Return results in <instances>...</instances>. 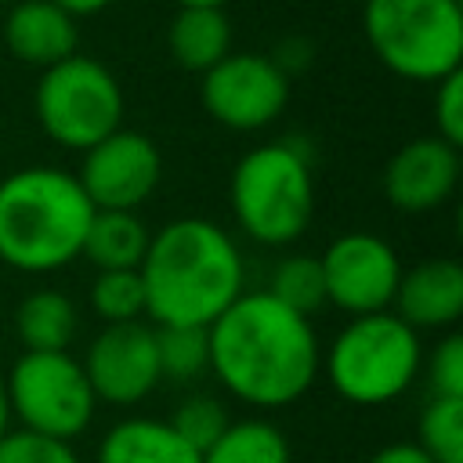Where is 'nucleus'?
<instances>
[{"label": "nucleus", "instance_id": "25", "mask_svg": "<svg viewBox=\"0 0 463 463\" xmlns=\"http://www.w3.org/2000/svg\"><path fill=\"white\" fill-rule=\"evenodd\" d=\"M170 427H174V434L184 441V445H192L199 456L228 430V412H224V405L213 398V394H188L177 409H174V416L166 420Z\"/></svg>", "mask_w": 463, "mask_h": 463}, {"label": "nucleus", "instance_id": "15", "mask_svg": "<svg viewBox=\"0 0 463 463\" xmlns=\"http://www.w3.org/2000/svg\"><path fill=\"white\" fill-rule=\"evenodd\" d=\"M7 51L36 69H51L76 54V18L51 0H14L4 14Z\"/></svg>", "mask_w": 463, "mask_h": 463}, {"label": "nucleus", "instance_id": "16", "mask_svg": "<svg viewBox=\"0 0 463 463\" xmlns=\"http://www.w3.org/2000/svg\"><path fill=\"white\" fill-rule=\"evenodd\" d=\"M98 463H203V456L184 445L166 420L130 416L109 427L98 445Z\"/></svg>", "mask_w": 463, "mask_h": 463}, {"label": "nucleus", "instance_id": "13", "mask_svg": "<svg viewBox=\"0 0 463 463\" xmlns=\"http://www.w3.org/2000/svg\"><path fill=\"white\" fill-rule=\"evenodd\" d=\"M459 184V148L438 134L412 137L402 145L383 170V192L402 213L438 210Z\"/></svg>", "mask_w": 463, "mask_h": 463}, {"label": "nucleus", "instance_id": "32", "mask_svg": "<svg viewBox=\"0 0 463 463\" xmlns=\"http://www.w3.org/2000/svg\"><path fill=\"white\" fill-rule=\"evenodd\" d=\"M228 0H177V7H224Z\"/></svg>", "mask_w": 463, "mask_h": 463}, {"label": "nucleus", "instance_id": "21", "mask_svg": "<svg viewBox=\"0 0 463 463\" xmlns=\"http://www.w3.org/2000/svg\"><path fill=\"white\" fill-rule=\"evenodd\" d=\"M156 354L159 376L174 383H188L210 369V340L199 326H156Z\"/></svg>", "mask_w": 463, "mask_h": 463}, {"label": "nucleus", "instance_id": "18", "mask_svg": "<svg viewBox=\"0 0 463 463\" xmlns=\"http://www.w3.org/2000/svg\"><path fill=\"white\" fill-rule=\"evenodd\" d=\"M152 232L134 210H94L83 239V253L98 271H123L141 268Z\"/></svg>", "mask_w": 463, "mask_h": 463}, {"label": "nucleus", "instance_id": "2", "mask_svg": "<svg viewBox=\"0 0 463 463\" xmlns=\"http://www.w3.org/2000/svg\"><path fill=\"white\" fill-rule=\"evenodd\" d=\"M145 315L156 326L206 329L242 293V253L232 235L203 217L163 224L141 257Z\"/></svg>", "mask_w": 463, "mask_h": 463}, {"label": "nucleus", "instance_id": "26", "mask_svg": "<svg viewBox=\"0 0 463 463\" xmlns=\"http://www.w3.org/2000/svg\"><path fill=\"white\" fill-rule=\"evenodd\" d=\"M0 463H80V456L61 438H47L18 427L0 438Z\"/></svg>", "mask_w": 463, "mask_h": 463}, {"label": "nucleus", "instance_id": "24", "mask_svg": "<svg viewBox=\"0 0 463 463\" xmlns=\"http://www.w3.org/2000/svg\"><path fill=\"white\" fill-rule=\"evenodd\" d=\"M90 304L105 318V326L116 322H141L145 315V282L137 268L123 271H98L90 286Z\"/></svg>", "mask_w": 463, "mask_h": 463}, {"label": "nucleus", "instance_id": "30", "mask_svg": "<svg viewBox=\"0 0 463 463\" xmlns=\"http://www.w3.org/2000/svg\"><path fill=\"white\" fill-rule=\"evenodd\" d=\"M54 7H61L69 18H87V14H98L105 11L112 0H51Z\"/></svg>", "mask_w": 463, "mask_h": 463}, {"label": "nucleus", "instance_id": "4", "mask_svg": "<svg viewBox=\"0 0 463 463\" xmlns=\"http://www.w3.org/2000/svg\"><path fill=\"white\" fill-rule=\"evenodd\" d=\"M239 228L260 246H286L304 235L315 213V177L304 152L286 141L250 148L228 184Z\"/></svg>", "mask_w": 463, "mask_h": 463}, {"label": "nucleus", "instance_id": "20", "mask_svg": "<svg viewBox=\"0 0 463 463\" xmlns=\"http://www.w3.org/2000/svg\"><path fill=\"white\" fill-rule=\"evenodd\" d=\"M203 463H293L286 434L268 420H235L203 452Z\"/></svg>", "mask_w": 463, "mask_h": 463}, {"label": "nucleus", "instance_id": "9", "mask_svg": "<svg viewBox=\"0 0 463 463\" xmlns=\"http://www.w3.org/2000/svg\"><path fill=\"white\" fill-rule=\"evenodd\" d=\"M203 109L228 130H260L275 123L289 101V76L268 54L232 51L199 83Z\"/></svg>", "mask_w": 463, "mask_h": 463}, {"label": "nucleus", "instance_id": "27", "mask_svg": "<svg viewBox=\"0 0 463 463\" xmlns=\"http://www.w3.org/2000/svg\"><path fill=\"white\" fill-rule=\"evenodd\" d=\"M427 380L434 398H463V336L449 333L427 358Z\"/></svg>", "mask_w": 463, "mask_h": 463}, {"label": "nucleus", "instance_id": "1", "mask_svg": "<svg viewBox=\"0 0 463 463\" xmlns=\"http://www.w3.org/2000/svg\"><path fill=\"white\" fill-rule=\"evenodd\" d=\"M210 373L224 391L257 409L304 398L318 376V336L311 318L279 304L268 289L239 293L210 326Z\"/></svg>", "mask_w": 463, "mask_h": 463}, {"label": "nucleus", "instance_id": "31", "mask_svg": "<svg viewBox=\"0 0 463 463\" xmlns=\"http://www.w3.org/2000/svg\"><path fill=\"white\" fill-rule=\"evenodd\" d=\"M11 430V412H7V394H4V376H0V438Z\"/></svg>", "mask_w": 463, "mask_h": 463}, {"label": "nucleus", "instance_id": "11", "mask_svg": "<svg viewBox=\"0 0 463 463\" xmlns=\"http://www.w3.org/2000/svg\"><path fill=\"white\" fill-rule=\"evenodd\" d=\"M159 148L137 130H112L83 152L80 188L94 210H137L159 184Z\"/></svg>", "mask_w": 463, "mask_h": 463}, {"label": "nucleus", "instance_id": "33", "mask_svg": "<svg viewBox=\"0 0 463 463\" xmlns=\"http://www.w3.org/2000/svg\"><path fill=\"white\" fill-rule=\"evenodd\" d=\"M0 4H14V0H0Z\"/></svg>", "mask_w": 463, "mask_h": 463}, {"label": "nucleus", "instance_id": "5", "mask_svg": "<svg viewBox=\"0 0 463 463\" xmlns=\"http://www.w3.org/2000/svg\"><path fill=\"white\" fill-rule=\"evenodd\" d=\"M423 369L420 333L394 311L354 315L326 351V376L351 405H387L402 398Z\"/></svg>", "mask_w": 463, "mask_h": 463}, {"label": "nucleus", "instance_id": "14", "mask_svg": "<svg viewBox=\"0 0 463 463\" xmlns=\"http://www.w3.org/2000/svg\"><path fill=\"white\" fill-rule=\"evenodd\" d=\"M391 311L409 329H449L463 315V268L449 257H434L402 271Z\"/></svg>", "mask_w": 463, "mask_h": 463}, {"label": "nucleus", "instance_id": "12", "mask_svg": "<svg viewBox=\"0 0 463 463\" xmlns=\"http://www.w3.org/2000/svg\"><path fill=\"white\" fill-rule=\"evenodd\" d=\"M83 376L98 402L109 405H137L159 387V354H156V326L145 322H116L105 326L80 362Z\"/></svg>", "mask_w": 463, "mask_h": 463}, {"label": "nucleus", "instance_id": "3", "mask_svg": "<svg viewBox=\"0 0 463 463\" xmlns=\"http://www.w3.org/2000/svg\"><path fill=\"white\" fill-rule=\"evenodd\" d=\"M94 217L76 174L25 166L0 181V260L14 271H58L83 253Z\"/></svg>", "mask_w": 463, "mask_h": 463}, {"label": "nucleus", "instance_id": "28", "mask_svg": "<svg viewBox=\"0 0 463 463\" xmlns=\"http://www.w3.org/2000/svg\"><path fill=\"white\" fill-rule=\"evenodd\" d=\"M434 134L449 145H463V72H449L434 83Z\"/></svg>", "mask_w": 463, "mask_h": 463}, {"label": "nucleus", "instance_id": "19", "mask_svg": "<svg viewBox=\"0 0 463 463\" xmlns=\"http://www.w3.org/2000/svg\"><path fill=\"white\" fill-rule=\"evenodd\" d=\"M80 315L61 289H33L14 311V333L25 351H69Z\"/></svg>", "mask_w": 463, "mask_h": 463}, {"label": "nucleus", "instance_id": "17", "mask_svg": "<svg viewBox=\"0 0 463 463\" xmlns=\"http://www.w3.org/2000/svg\"><path fill=\"white\" fill-rule=\"evenodd\" d=\"M170 58L188 72L213 69L224 54H232V22L224 7H177L166 29Z\"/></svg>", "mask_w": 463, "mask_h": 463}, {"label": "nucleus", "instance_id": "6", "mask_svg": "<svg viewBox=\"0 0 463 463\" xmlns=\"http://www.w3.org/2000/svg\"><path fill=\"white\" fill-rule=\"evenodd\" d=\"M362 29L373 54L412 83H438L463 61L459 0H365Z\"/></svg>", "mask_w": 463, "mask_h": 463}, {"label": "nucleus", "instance_id": "10", "mask_svg": "<svg viewBox=\"0 0 463 463\" xmlns=\"http://www.w3.org/2000/svg\"><path fill=\"white\" fill-rule=\"evenodd\" d=\"M322 282H326V304L354 315L391 311L402 260L394 246L373 232H347L336 235L326 253L318 257Z\"/></svg>", "mask_w": 463, "mask_h": 463}, {"label": "nucleus", "instance_id": "7", "mask_svg": "<svg viewBox=\"0 0 463 463\" xmlns=\"http://www.w3.org/2000/svg\"><path fill=\"white\" fill-rule=\"evenodd\" d=\"M36 119L43 134L61 148L87 152L123 127V90L109 65L87 54H72L40 72Z\"/></svg>", "mask_w": 463, "mask_h": 463}, {"label": "nucleus", "instance_id": "29", "mask_svg": "<svg viewBox=\"0 0 463 463\" xmlns=\"http://www.w3.org/2000/svg\"><path fill=\"white\" fill-rule=\"evenodd\" d=\"M369 463H434V459L416 441H391V445L376 449Z\"/></svg>", "mask_w": 463, "mask_h": 463}, {"label": "nucleus", "instance_id": "8", "mask_svg": "<svg viewBox=\"0 0 463 463\" xmlns=\"http://www.w3.org/2000/svg\"><path fill=\"white\" fill-rule=\"evenodd\" d=\"M7 412L22 430L72 441L94 420V391L69 351H22L4 376Z\"/></svg>", "mask_w": 463, "mask_h": 463}, {"label": "nucleus", "instance_id": "22", "mask_svg": "<svg viewBox=\"0 0 463 463\" xmlns=\"http://www.w3.org/2000/svg\"><path fill=\"white\" fill-rule=\"evenodd\" d=\"M416 445L434 463H463V398H434L420 412Z\"/></svg>", "mask_w": 463, "mask_h": 463}, {"label": "nucleus", "instance_id": "23", "mask_svg": "<svg viewBox=\"0 0 463 463\" xmlns=\"http://www.w3.org/2000/svg\"><path fill=\"white\" fill-rule=\"evenodd\" d=\"M268 293L293 307L297 315L311 318V311H318L326 304V282H322V264L318 257H307V253H297V257H286L275 264L271 271V286Z\"/></svg>", "mask_w": 463, "mask_h": 463}]
</instances>
